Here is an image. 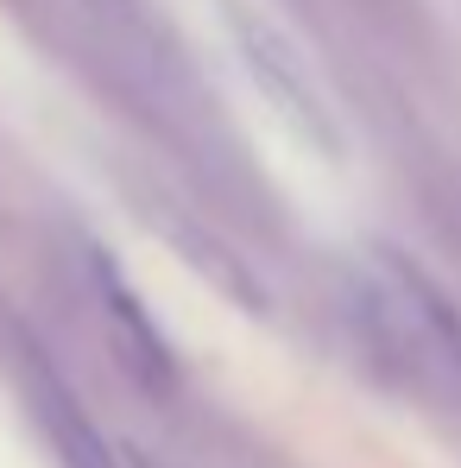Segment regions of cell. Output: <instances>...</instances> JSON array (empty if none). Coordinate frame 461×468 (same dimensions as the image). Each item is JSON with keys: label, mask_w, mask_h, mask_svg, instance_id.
Returning a JSON list of instances; mask_svg holds the SVG:
<instances>
[{"label": "cell", "mask_w": 461, "mask_h": 468, "mask_svg": "<svg viewBox=\"0 0 461 468\" xmlns=\"http://www.w3.org/2000/svg\"><path fill=\"white\" fill-rule=\"evenodd\" d=\"M361 311L373 316V329L392 355L461 387V316L430 292V279L404 272L398 260H380L373 279H361Z\"/></svg>", "instance_id": "1"}]
</instances>
